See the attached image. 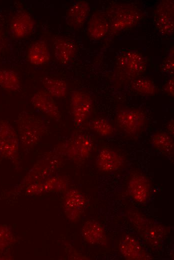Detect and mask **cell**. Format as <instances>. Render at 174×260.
<instances>
[{
    "instance_id": "obj_1",
    "label": "cell",
    "mask_w": 174,
    "mask_h": 260,
    "mask_svg": "<svg viewBox=\"0 0 174 260\" xmlns=\"http://www.w3.org/2000/svg\"><path fill=\"white\" fill-rule=\"evenodd\" d=\"M104 12L109 23L110 36L132 28L144 17V13L138 6L126 2L112 4Z\"/></svg>"
},
{
    "instance_id": "obj_2",
    "label": "cell",
    "mask_w": 174,
    "mask_h": 260,
    "mask_svg": "<svg viewBox=\"0 0 174 260\" xmlns=\"http://www.w3.org/2000/svg\"><path fill=\"white\" fill-rule=\"evenodd\" d=\"M16 124L20 142L25 148L36 145L48 131V126L42 119L26 112L19 114Z\"/></svg>"
},
{
    "instance_id": "obj_3",
    "label": "cell",
    "mask_w": 174,
    "mask_h": 260,
    "mask_svg": "<svg viewBox=\"0 0 174 260\" xmlns=\"http://www.w3.org/2000/svg\"><path fill=\"white\" fill-rule=\"evenodd\" d=\"M128 220L142 240L152 247L159 246L168 233V228L136 210L127 214Z\"/></svg>"
},
{
    "instance_id": "obj_4",
    "label": "cell",
    "mask_w": 174,
    "mask_h": 260,
    "mask_svg": "<svg viewBox=\"0 0 174 260\" xmlns=\"http://www.w3.org/2000/svg\"><path fill=\"white\" fill-rule=\"evenodd\" d=\"M146 65V60L140 52L134 50H124L116 60L115 74L121 82H131L145 72Z\"/></svg>"
},
{
    "instance_id": "obj_5",
    "label": "cell",
    "mask_w": 174,
    "mask_h": 260,
    "mask_svg": "<svg viewBox=\"0 0 174 260\" xmlns=\"http://www.w3.org/2000/svg\"><path fill=\"white\" fill-rule=\"evenodd\" d=\"M116 120L117 126L124 132L136 135L143 129L146 118L145 114L140 110L126 108L118 112Z\"/></svg>"
},
{
    "instance_id": "obj_6",
    "label": "cell",
    "mask_w": 174,
    "mask_h": 260,
    "mask_svg": "<svg viewBox=\"0 0 174 260\" xmlns=\"http://www.w3.org/2000/svg\"><path fill=\"white\" fill-rule=\"evenodd\" d=\"M156 30L165 36H172L174 28V2L173 0H162L154 12Z\"/></svg>"
},
{
    "instance_id": "obj_7",
    "label": "cell",
    "mask_w": 174,
    "mask_h": 260,
    "mask_svg": "<svg viewBox=\"0 0 174 260\" xmlns=\"http://www.w3.org/2000/svg\"><path fill=\"white\" fill-rule=\"evenodd\" d=\"M20 140L18 133L8 122L0 120V154L14 160L18 156Z\"/></svg>"
},
{
    "instance_id": "obj_8",
    "label": "cell",
    "mask_w": 174,
    "mask_h": 260,
    "mask_svg": "<svg viewBox=\"0 0 174 260\" xmlns=\"http://www.w3.org/2000/svg\"><path fill=\"white\" fill-rule=\"evenodd\" d=\"M70 104L75 125L80 126L88 118L92 113V100L88 94L76 90L72 92Z\"/></svg>"
},
{
    "instance_id": "obj_9",
    "label": "cell",
    "mask_w": 174,
    "mask_h": 260,
    "mask_svg": "<svg viewBox=\"0 0 174 260\" xmlns=\"http://www.w3.org/2000/svg\"><path fill=\"white\" fill-rule=\"evenodd\" d=\"M64 145L69 156L76 160H82L90 154L92 142L88 136L80 134L72 137Z\"/></svg>"
},
{
    "instance_id": "obj_10",
    "label": "cell",
    "mask_w": 174,
    "mask_h": 260,
    "mask_svg": "<svg viewBox=\"0 0 174 260\" xmlns=\"http://www.w3.org/2000/svg\"><path fill=\"white\" fill-rule=\"evenodd\" d=\"M119 250L121 254L126 260H151L150 256L140 242L134 237L126 234L120 242Z\"/></svg>"
},
{
    "instance_id": "obj_11",
    "label": "cell",
    "mask_w": 174,
    "mask_h": 260,
    "mask_svg": "<svg viewBox=\"0 0 174 260\" xmlns=\"http://www.w3.org/2000/svg\"><path fill=\"white\" fill-rule=\"evenodd\" d=\"M30 102L34 108L54 120L58 121L60 119V112L56 101L45 90L36 92Z\"/></svg>"
},
{
    "instance_id": "obj_12",
    "label": "cell",
    "mask_w": 174,
    "mask_h": 260,
    "mask_svg": "<svg viewBox=\"0 0 174 260\" xmlns=\"http://www.w3.org/2000/svg\"><path fill=\"white\" fill-rule=\"evenodd\" d=\"M35 22L32 16L25 10L18 12L10 22V30L13 36L18 39L29 36L33 32Z\"/></svg>"
},
{
    "instance_id": "obj_13",
    "label": "cell",
    "mask_w": 174,
    "mask_h": 260,
    "mask_svg": "<svg viewBox=\"0 0 174 260\" xmlns=\"http://www.w3.org/2000/svg\"><path fill=\"white\" fill-rule=\"evenodd\" d=\"M150 190V182L145 176L135 174L130 178L128 190L134 201L140 204L145 203L149 198Z\"/></svg>"
},
{
    "instance_id": "obj_14",
    "label": "cell",
    "mask_w": 174,
    "mask_h": 260,
    "mask_svg": "<svg viewBox=\"0 0 174 260\" xmlns=\"http://www.w3.org/2000/svg\"><path fill=\"white\" fill-rule=\"evenodd\" d=\"M53 50L54 57L60 64H69L77 52V46L72 40L64 36H59L54 41Z\"/></svg>"
},
{
    "instance_id": "obj_15",
    "label": "cell",
    "mask_w": 174,
    "mask_h": 260,
    "mask_svg": "<svg viewBox=\"0 0 174 260\" xmlns=\"http://www.w3.org/2000/svg\"><path fill=\"white\" fill-rule=\"evenodd\" d=\"M90 10V5L86 1L80 0L74 3L66 13L67 25L75 30L82 28L89 16Z\"/></svg>"
},
{
    "instance_id": "obj_16",
    "label": "cell",
    "mask_w": 174,
    "mask_h": 260,
    "mask_svg": "<svg viewBox=\"0 0 174 260\" xmlns=\"http://www.w3.org/2000/svg\"><path fill=\"white\" fill-rule=\"evenodd\" d=\"M109 30V23L104 12L99 10L94 12L87 24L88 37L93 40H100L108 34Z\"/></svg>"
},
{
    "instance_id": "obj_17",
    "label": "cell",
    "mask_w": 174,
    "mask_h": 260,
    "mask_svg": "<svg viewBox=\"0 0 174 260\" xmlns=\"http://www.w3.org/2000/svg\"><path fill=\"white\" fill-rule=\"evenodd\" d=\"M124 162L123 158L116 151L108 148H102L98 152L96 164L98 169L104 172H111L118 170Z\"/></svg>"
},
{
    "instance_id": "obj_18",
    "label": "cell",
    "mask_w": 174,
    "mask_h": 260,
    "mask_svg": "<svg viewBox=\"0 0 174 260\" xmlns=\"http://www.w3.org/2000/svg\"><path fill=\"white\" fill-rule=\"evenodd\" d=\"M85 204L86 200L82 194L76 190L68 191L64 200V210L68 218L75 220L79 218Z\"/></svg>"
},
{
    "instance_id": "obj_19",
    "label": "cell",
    "mask_w": 174,
    "mask_h": 260,
    "mask_svg": "<svg viewBox=\"0 0 174 260\" xmlns=\"http://www.w3.org/2000/svg\"><path fill=\"white\" fill-rule=\"evenodd\" d=\"M82 234L84 239L90 244L106 245L107 243L104 228L94 220H89L84 224Z\"/></svg>"
},
{
    "instance_id": "obj_20",
    "label": "cell",
    "mask_w": 174,
    "mask_h": 260,
    "mask_svg": "<svg viewBox=\"0 0 174 260\" xmlns=\"http://www.w3.org/2000/svg\"><path fill=\"white\" fill-rule=\"evenodd\" d=\"M51 56L47 43L42 40L34 42L29 47L27 58L32 64L40 66L49 62Z\"/></svg>"
},
{
    "instance_id": "obj_21",
    "label": "cell",
    "mask_w": 174,
    "mask_h": 260,
    "mask_svg": "<svg viewBox=\"0 0 174 260\" xmlns=\"http://www.w3.org/2000/svg\"><path fill=\"white\" fill-rule=\"evenodd\" d=\"M42 84L44 90L53 98H64L67 94L68 84L62 80L45 77L42 78Z\"/></svg>"
},
{
    "instance_id": "obj_22",
    "label": "cell",
    "mask_w": 174,
    "mask_h": 260,
    "mask_svg": "<svg viewBox=\"0 0 174 260\" xmlns=\"http://www.w3.org/2000/svg\"><path fill=\"white\" fill-rule=\"evenodd\" d=\"M152 147L163 153L173 154L174 142L172 137L167 132H158L152 134L151 138Z\"/></svg>"
},
{
    "instance_id": "obj_23",
    "label": "cell",
    "mask_w": 174,
    "mask_h": 260,
    "mask_svg": "<svg viewBox=\"0 0 174 260\" xmlns=\"http://www.w3.org/2000/svg\"><path fill=\"white\" fill-rule=\"evenodd\" d=\"M0 86L9 91L19 90L20 82L18 74L11 70L0 69Z\"/></svg>"
},
{
    "instance_id": "obj_24",
    "label": "cell",
    "mask_w": 174,
    "mask_h": 260,
    "mask_svg": "<svg viewBox=\"0 0 174 260\" xmlns=\"http://www.w3.org/2000/svg\"><path fill=\"white\" fill-rule=\"evenodd\" d=\"M130 87L134 91L145 96H154L158 91L154 82L146 78H138L134 79L130 82Z\"/></svg>"
},
{
    "instance_id": "obj_25",
    "label": "cell",
    "mask_w": 174,
    "mask_h": 260,
    "mask_svg": "<svg viewBox=\"0 0 174 260\" xmlns=\"http://www.w3.org/2000/svg\"><path fill=\"white\" fill-rule=\"evenodd\" d=\"M88 126L91 130L102 136H110L114 132V128L112 124L103 118H96L91 120Z\"/></svg>"
},
{
    "instance_id": "obj_26",
    "label": "cell",
    "mask_w": 174,
    "mask_h": 260,
    "mask_svg": "<svg viewBox=\"0 0 174 260\" xmlns=\"http://www.w3.org/2000/svg\"><path fill=\"white\" fill-rule=\"evenodd\" d=\"M14 238L10 226L0 225V251L3 250L14 242Z\"/></svg>"
},
{
    "instance_id": "obj_27",
    "label": "cell",
    "mask_w": 174,
    "mask_h": 260,
    "mask_svg": "<svg viewBox=\"0 0 174 260\" xmlns=\"http://www.w3.org/2000/svg\"><path fill=\"white\" fill-rule=\"evenodd\" d=\"M160 68L162 71L164 73L173 74L174 71V50L173 46L170 49L168 55L161 64Z\"/></svg>"
},
{
    "instance_id": "obj_28",
    "label": "cell",
    "mask_w": 174,
    "mask_h": 260,
    "mask_svg": "<svg viewBox=\"0 0 174 260\" xmlns=\"http://www.w3.org/2000/svg\"><path fill=\"white\" fill-rule=\"evenodd\" d=\"M163 90L167 94L174 97V79L170 78L163 86Z\"/></svg>"
},
{
    "instance_id": "obj_29",
    "label": "cell",
    "mask_w": 174,
    "mask_h": 260,
    "mask_svg": "<svg viewBox=\"0 0 174 260\" xmlns=\"http://www.w3.org/2000/svg\"><path fill=\"white\" fill-rule=\"evenodd\" d=\"M5 44L4 33L2 28L0 27V52L3 49Z\"/></svg>"
},
{
    "instance_id": "obj_30",
    "label": "cell",
    "mask_w": 174,
    "mask_h": 260,
    "mask_svg": "<svg viewBox=\"0 0 174 260\" xmlns=\"http://www.w3.org/2000/svg\"><path fill=\"white\" fill-rule=\"evenodd\" d=\"M173 119L170 120L169 122L168 123L166 128L172 134H174V122Z\"/></svg>"
}]
</instances>
